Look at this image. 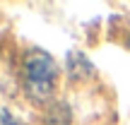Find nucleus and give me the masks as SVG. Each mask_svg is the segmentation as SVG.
Segmentation results:
<instances>
[{
	"label": "nucleus",
	"instance_id": "nucleus-1",
	"mask_svg": "<svg viewBox=\"0 0 130 125\" xmlns=\"http://www.w3.org/2000/svg\"><path fill=\"white\" fill-rule=\"evenodd\" d=\"M56 84V63L43 51H29L24 58V87L29 96L34 99H48L53 94Z\"/></svg>",
	"mask_w": 130,
	"mask_h": 125
},
{
	"label": "nucleus",
	"instance_id": "nucleus-2",
	"mask_svg": "<svg viewBox=\"0 0 130 125\" xmlns=\"http://www.w3.org/2000/svg\"><path fill=\"white\" fill-rule=\"evenodd\" d=\"M0 125H19V123L14 120V118L10 116L7 111H0Z\"/></svg>",
	"mask_w": 130,
	"mask_h": 125
}]
</instances>
